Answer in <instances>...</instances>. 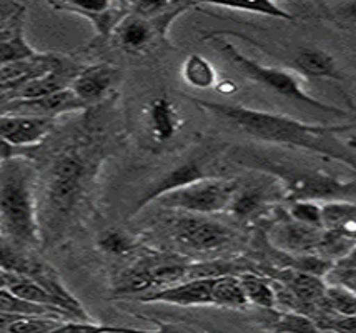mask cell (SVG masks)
I'll use <instances>...</instances> for the list:
<instances>
[{
  "label": "cell",
  "mask_w": 356,
  "mask_h": 333,
  "mask_svg": "<svg viewBox=\"0 0 356 333\" xmlns=\"http://www.w3.org/2000/svg\"><path fill=\"white\" fill-rule=\"evenodd\" d=\"M193 104L200 111L227 122L232 127L257 138V140L296 147V149H303L332 159L341 157H338L330 147H326L321 138L325 135L341 133L351 129V125L307 124V122L280 115V113L255 111V108L241 107V105L209 102V100L200 99H193Z\"/></svg>",
  "instance_id": "cell-1"
},
{
  "label": "cell",
  "mask_w": 356,
  "mask_h": 333,
  "mask_svg": "<svg viewBox=\"0 0 356 333\" xmlns=\"http://www.w3.org/2000/svg\"><path fill=\"white\" fill-rule=\"evenodd\" d=\"M35 184L31 160L10 155L0 162V238L25 252L40 245Z\"/></svg>",
  "instance_id": "cell-2"
},
{
  "label": "cell",
  "mask_w": 356,
  "mask_h": 333,
  "mask_svg": "<svg viewBox=\"0 0 356 333\" xmlns=\"http://www.w3.org/2000/svg\"><path fill=\"white\" fill-rule=\"evenodd\" d=\"M248 160L250 165L273 175L282 182L288 204L298 200H323L325 204L340 200L356 202V180H341L337 175L315 168L285 165L260 155H252Z\"/></svg>",
  "instance_id": "cell-3"
},
{
  "label": "cell",
  "mask_w": 356,
  "mask_h": 333,
  "mask_svg": "<svg viewBox=\"0 0 356 333\" xmlns=\"http://www.w3.org/2000/svg\"><path fill=\"white\" fill-rule=\"evenodd\" d=\"M215 44H217V49L220 52H222L236 69L243 72L248 79H252L253 82L258 83V86H264L265 88H268V90L275 92V94L285 97L288 100H293V102L307 105V107L315 108V111L334 113V115L340 117L348 115V113L343 111V108L337 107V105L326 104L323 100L308 94L302 83H300V80L296 79L295 75H291L290 72L277 69V67H266L258 64L257 60H253V58L241 54L240 50L233 44H230L227 39L215 37Z\"/></svg>",
  "instance_id": "cell-4"
},
{
  "label": "cell",
  "mask_w": 356,
  "mask_h": 333,
  "mask_svg": "<svg viewBox=\"0 0 356 333\" xmlns=\"http://www.w3.org/2000/svg\"><path fill=\"white\" fill-rule=\"evenodd\" d=\"M238 185L235 180H225L218 177L203 179L200 182L186 185L167 195L160 197L159 202L168 209L184 210L192 213H218L230 209Z\"/></svg>",
  "instance_id": "cell-5"
},
{
  "label": "cell",
  "mask_w": 356,
  "mask_h": 333,
  "mask_svg": "<svg viewBox=\"0 0 356 333\" xmlns=\"http://www.w3.org/2000/svg\"><path fill=\"white\" fill-rule=\"evenodd\" d=\"M82 100L74 94L72 88L55 92L52 95L40 97L32 100H8L2 104L0 113H17V115H32V117H47L52 119L55 115H62L67 112H77L87 108Z\"/></svg>",
  "instance_id": "cell-6"
},
{
  "label": "cell",
  "mask_w": 356,
  "mask_h": 333,
  "mask_svg": "<svg viewBox=\"0 0 356 333\" xmlns=\"http://www.w3.org/2000/svg\"><path fill=\"white\" fill-rule=\"evenodd\" d=\"M213 280L215 278H190L177 285L138 297V300L142 303H168L177 307H213V298H211Z\"/></svg>",
  "instance_id": "cell-7"
},
{
  "label": "cell",
  "mask_w": 356,
  "mask_h": 333,
  "mask_svg": "<svg viewBox=\"0 0 356 333\" xmlns=\"http://www.w3.org/2000/svg\"><path fill=\"white\" fill-rule=\"evenodd\" d=\"M62 62V58L54 54H37L35 57L0 67V94L6 99L33 80L44 77L49 72L57 69Z\"/></svg>",
  "instance_id": "cell-8"
},
{
  "label": "cell",
  "mask_w": 356,
  "mask_h": 333,
  "mask_svg": "<svg viewBox=\"0 0 356 333\" xmlns=\"http://www.w3.org/2000/svg\"><path fill=\"white\" fill-rule=\"evenodd\" d=\"M50 7L57 10L70 12L86 17L102 37H108L115 32L120 20L129 14V3H113L108 0H93V2H54Z\"/></svg>",
  "instance_id": "cell-9"
},
{
  "label": "cell",
  "mask_w": 356,
  "mask_h": 333,
  "mask_svg": "<svg viewBox=\"0 0 356 333\" xmlns=\"http://www.w3.org/2000/svg\"><path fill=\"white\" fill-rule=\"evenodd\" d=\"M175 237L181 245L193 248V250L209 252L227 245L232 234L227 227L217 222L186 217L177 223Z\"/></svg>",
  "instance_id": "cell-10"
},
{
  "label": "cell",
  "mask_w": 356,
  "mask_h": 333,
  "mask_svg": "<svg viewBox=\"0 0 356 333\" xmlns=\"http://www.w3.org/2000/svg\"><path fill=\"white\" fill-rule=\"evenodd\" d=\"M52 120L47 117L0 113V142L8 147L35 145L50 132Z\"/></svg>",
  "instance_id": "cell-11"
},
{
  "label": "cell",
  "mask_w": 356,
  "mask_h": 333,
  "mask_svg": "<svg viewBox=\"0 0 356 333\" xmlns=\"http://www.w3.org/2000/svg\"><path fill=\"white\" fill-rule=\"evenodd\" d=\"M120 80V70L115 65L97 64L86 67L72 82L70 88L86 105L99 102Z\"/></svg>",
  "instance_id": "cell-12"
},
{
  "label": "cell",
  "mask_w": 356,
  "mask_h": 333,
  "mask_svg": "<svg viewBox=\"0 0 356 333\" xmlns=\"http://www.w3.org/2000/svg\"><path fill=\"white\" fill-rule=\"evenodd\" d=\"M278 282L283 284V290L290 298V302H288L290 305H300L303 309L312 307L313 315L316 314L318 305H320L326 290L323 278L300 272V270L295 268H288L280 273Z\"/></svg>",
  "instance_id": "cell-13"
},
{
  "label": "cell",
  "mask_w": 356,
  "mask_h": 333,
  "mask_svg": "<svg viewBox=\"0 0 356 333\" xmlns=\"http://www.w3.org/2000/svg\"><path fill=\"white\" fill-rule=\"evenodd\" d=\"M52 174V185H50L52 205L58 210H67L79 192L83 175L82 162L74 155H65L55 163Z\"/></svg>",
  "instance_id": "cell-14"
},
{
  "label": "cell",
  "mask_w": 356,
  "mask_h": 333,
  "mask_svg": "<svg viewBox=\"0 0 356 333\" xmlns=\"http://www.w3.org/2000/svg\"><path fill=\"white\" fill-rule=\"evenodd\" d=\"M118 47L129 54H142L154 44L155 39H162L152 20L129 12L113 32Z\"/></svg>",
  "instance_id": "cell-15"
},
{
  "label": "cell",
  "mask_w": 356,
  "mask_h": 333,
  "mask_svg": "<svg viewBox=\"0 0 356 333\" xmlns=\"http://www.w3.org/2000/svg\"><path fill=\"white\" fill-rule=\"evenodd\" d=\"M210 177L213 175L207 174V170L203 168L200 160H188V162L181 163V165L173 168L172 172H168L162 180H159V182H156L154 187L138 200L137 206H135V212L145 209L148 204L159 200L160 197L167 195V193L178 190V188H184L190 184L200 182L203 179H210Z\"/></svg>",
  "instance_id": "cell-16"
},
{
  "label": "cell",
  "mask_w": 356,
  "mask_h": 333,
  "mask_svg": "<svg viewBox=\"0 0 356 333\" xmlns=\"http://www.w3.org/2000/svg\"><path fill=\"white\" fill-rule=\"evenodd\" d=\"M82 69H75V67H67L65 62H62L57 69L44 75V77L33 80V82L29 83L20 88V90L14 92L8 97H6V102L8 100H32V99H40V97L52 95L55 92L65 90V88H70L72 82H74L75 77L79 75V72Z\"/></svg>",
  "instance_id": "cell-17"
},
{
  "label": "cell",
  "mask_w": 356,
  "mask_h": 333,
  "mask_svg": "<svg viewBox=\"0 0 356 333\" xmlns=\"http://www.w3.org/2000/svg\"><path fill=\"white\" fill-rule=\"evenodd\" d=\"M24 12L25 8L0 29V67L15 64L39 54L24 37Z\"/></svg>",
  "instance_id": "cell-18"
},
{
  "label": "cell",
  "mask_w": 356,
  "mask_h": 333,
  "mask_svg": "<svg viewBox=\"0 0 356 333\" xmlns=\"http://www.w3.org/2000/svg\"><path fill=\"white\" fill-rule=\"evenodd\" d=\"M147 125L156 142H168L181 125V115L167 97H156L147 105Z\"/></svg>",
  "instance_id": "cell-19"
},
{
  "label": "cell",
  "mask_w": 356,
  "mask_h": 333,
  "mask_svg": "<svg viewBox=\"0 0 356 333\" xmlns=\"http://www.w3.org/2000/svg\"><path fill=\"white\" fill-rule=\"evenodd\" d=\"M293 67L300 75L308 79H330L341 82L343 75L334 58L325 50L303 47L293 58Z\"/></svg>",
  "instance_id": "cell-20"
},
{
  "label": "cell",
  "mask_w": 356,
  "mask_h": 333,
  "mask_svg": "<svg viewBox=\"0 0 356 333\" xmlns=\"http://www.w3.org/2000/svg\"><path fill=\"white\" fill-rule=\"evenodd\" d=\"M325 229H312V227L302 225L298 222L283 223L275 234V242L285 250L298 252L302 255H308L316 252L321 235Z\"/></svg>",
  "instance_id": "cell-21"
},
{
  "label": "cell",
  "mask_w": 356,
  "mask_h": 333,
  "mask_svg": "<svg viewBox=\"0 0 356 333\" xmlns=\"http://www.w3.org/2000/svg\"><path fill=\"white\" fill-rule=\"evenodd\" d=\"M264 328L275 333H337L325 330L312 317L300 311L266 310Z\"/></svg>",
  "instance_id": "cell-22"
},
{
  "label": "cell",
  "mask_w": 356,
  "mask_h": 333,
  "mask_svg": "<svg viewBox=\"0 0 356 333\" xmlns=\"http://www.w3.org/2000/svg\"><path fill=\"white\" fill-rule=\"evenodd\" d=\"M321 210H323V227L326 230H334L345 237L356 240V202H326L321 205Z\"/></svg>",
  "instance_id": "cell-23"
},
{
  "label": "cell",
  "mask_w": 356,
  "mask_h": 333,
  "mask_svg": "<svg viewBox=\"0 0 356 333\" xmlns=\"http://www.w3.org/2000/svg\"><path fill=\"white\" fill-rule=\"evenodd\" d=\"M211 298H213V307H222V309L247 310L250 305L240 278L235 275L215 277Z\"/></svg>",
  "instance_id": "cell-24"
},
{
  "label": "cell",
  "mask_w": 356,
  "mask_h": 333,
  "mask_svg": "<svg viewBox=\"0 0 356 333\" xmlns=\"http://www.w3.org/2000/svg\"><path fill=\"white\" fill-rule=\"evenodd\" d=\"M238 278L248 298V303L257 305L258 309L275 310V307H277V290L266 278L257 275L253 272L241 273Z\"/></svg>",
  "instance_id": "cell-25"
},
{
  "label": "cell",
  "mask_w": 356,
  "mask_h": 333,
  "mask_svg": "<svg viewBox=\"0 0 356 333\" xmlns=\"http://www.w3.org/2000/svg\"><path fill=\"white\" fill-rule=\"evenodd\" d=\"M316 311H325L338 317H356V293L337 284L326 285L325 295Z\"/></svg>",
  "instance_id": "cell-26"
},
{
  "label": "cell",
  "mask_w": 356,
  "mask_h": 333,
  "mask_svg": "<svg viewBox=\"0 0 356 333\" xmlns=\"http://www.w3.org/2000/svg\"><path fill=\"white\" fill-rule=\"evenodd\" d=\"M181 77L190 87L198 88V90H207V88H211L217 83V70L205 57L192 54L184 62Z\"/></svg>",
  "instance_id": "cell-27"
},
{
  "label": "cell",
  "mask_w": 356,
  "mask_h": 333,
  "mask_svg": "<svg viewBox=\"0 0 356 333\" xmlns=\"http://www.w3.org/2000/svg\"><path fill=\"white\" fill-rule=\"evenodd\" d=\"M0 311L2 314L19 315V317H55V318H65L62 314L55 311L47 307L35 305L24 298L17 297L8 289H0Z\"/></svg>",
  "instance_id": "cell-28"
},
{
  "label": "cell",
  "mask_w": 356,
  "mask_h": 333,
  "mask_svg": "<svg viewBox=\"0 0 356 333\" xmlns=\"http://www.w3.org/2000/svg\"><path fill=\"white\" fill-rule=\"evenodd\" d=\"M210 7L228 8V10L236 12H250V14L273 17L280 20H295V15L291 12H286L278 3L270 2V0H257V2H236V3H209Z\"/></svg>",
  "instance_id": "cell-29"
},
{
  "label": "cell",
  "mask_w": 356,
  "mask_h": 333,
  "mask_svg": "<svg viewBox=\"0 0 356 333\" xmlns=\"http://www.w3.org/2000/svg\"><path fill=\"white\" fill-rule=\"evenodd\" d=\"M265 204L264 192L258 188H245V190H236L230 204V212L238 218H247L250 215L257 213Z\"/></svg>",
  "instance_id": "cell-30"
},
{
  "label": "cell",
  "mask_w": 356,
  "mask_h": 333,
  "mask_svg": "<svg viewBox=\"0 0 356 333\" xmlns=\"http://www.w3.org/2000/svg\"><path fill=\"white\" fill-rule=\"evenodd\" d=\"M290 210L291 218L295 222L302 223V225L312 227V229H325L323 227V210L318 202L312 200H298V202H290Z\"/></svg>",
  "instance_id": "cell-31"
},
{
  "label": "cell",
  "mask_w": 356,
  "mask_h": 333,
  "mask_svg": "<svg viewBox=\"0 0 356 333\" xmlns=\"http://www.w3.org/2000/svg\"><path fill=\"white\" fill-rule=\"evenodd\" d=\"M65 320L55 317H20L17 318L7 333H52Z\"/></svg>",
  "instance_id": "cell-32"
},
{
  "label": "cell",
  "mask_w": 356,
  "mask_h": 333,
  "mask_svg": "<svg viewBox=\"0 0 356 333\" xmlns=\"http://www.w3.org/2000/svg\"><path fill=\"white\" fill-rule=\"evenodd\" d=\"M97 243H99L102 252L110 255H125L134 248V242L127 237L124 232L113 229L104 232L97 240Z\"/></svg>",
  "instance_id": "cell-33"
},
{
  "label": "cell",
  "mask_w": 356,
  "mask_h": 333,
  "mask_svg": "<svg viewBox=\"0 0 356 333\" xmlns=\"http://www.w3.org/2000/svg\"><path fill=\"white\" fill-rule=\"evenodd\" d=\"M313 320L325 330L337 333H356V317H338V315L316 311Z\"/></svg>",
  "instance_id": "cell-34"
},
{
  "label": "cell",
  "mask_w": 356,
  "mask_h": 333,
  "mask_svg": "<svg viewBox=\"0 0 356 333\" xmlns=\"http://www.w3.org/2000/svg\"><path fill=\"white\" fill-rule=\"evenodd\" d=\"M326 12L340 24H356V2H338L326 6Z\"/></svg>",
  "instance_id": "cell-35"
},
{
  "label": "cell",
  "mask_w": 356,
  "mask_h": 333,
  "mask_svg": "<svg viewBox=\"0 0 356 333\" xmlns=\"http://www.w3.org/2000/svg\"><path fill=\"white\" fill-rule=\"evenodd\" d=\"M328 280H333V284L345 286V289L351 290V292L356 293V268H334L328 273Z\"/></svg>",
  "instance_id": "cell-36"
},
{
  "label": "cell",
  "mask_w": 356,
  "mask_h": 333,
  "mask_svg": "<svg viewBox=\"0 0 356 333\" xmlns=\"http://www.w3.org/2000/svg\"><path fill=\"white\" fill-rule=\"evenodd\" d=\"M147 320H150V322L154 323V325L156 327L155 330H138V328H134V333H192L181 325H178V323L163 322V320H159L154 317H148Z\"/></svg>",
  "instance_id": "cell-37"
},
{
  "label": "cell",
  "mask_w": 356,
  "mask_h": 333,
  "mask_svg": "<svg viewBox=\"0 0 356 333\" xmlns=\"http://www.w3.org/2000/svg\"><path fill=\"white\" fill-rule=\"evenodd\" d=\"M22 8L24 6H20V3L0 2V29H2L7 22H10Z\"/></svg>",
  "instance_id": "cell-38"
},
{
  "label": "cell",
  "mask_w": 356,
  "mask_h": 333,
  "mask_svg": "<svg viewBox=\"0 0 356 333\" xmlns=\"http://www.w3.org/2000/svg\"><path fill=\"white\" fill-rule=\"evenodd\" d=\"M334 268H345V270L356 268V243L350 248L348 254L334 263Z\"/></svg>",
  "instance_id": "cell-39"
},
{
  "label": "cell",
  "mask_w": 356,
  "mask_h": 333,
  "mask_svg": "<svg viewBox=\"0 0 356 333\" xmlns=\"http://www.w3.org/2000/svg\"><path fill=\"white\" fill-rule=\"evenodd\" d=\"M207 333H227V332L217 330V328H207Z\"/></svg>",
  "instance_id": "cell-40"
}]
</instances>
